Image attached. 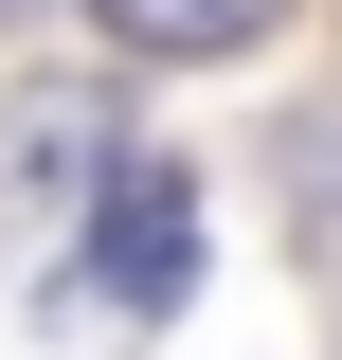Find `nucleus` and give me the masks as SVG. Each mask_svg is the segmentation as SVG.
I'll use <instances>...</instances> for the list:
<instances>
[{"label": "nucleus", "mask_w": 342, "mask_h": 360, "mask_svg": "<svg viewBox=\"0 0 342 360\" xmlns=\"http://www.w3.org/2000/svg\"><path fill=\"white\" fill-rule=\"evenodd\" d=\"M72 217H90V270H72L90 324H163L180 288H198V180L180 162H127V144H108V180H90Z\"/></svg>", "instance_id": "obj_1"}, {"label": "nucleus", "mask_w": 342, "mask_h": 360, "mask_svg": "<svg viewBox=\"0 0 342 360\" xmlns=\"http://www.w3.org/2000/svg\"><path fill=\"white\" fill-rule=\"evenodd\" d=\"M0 162H18V198H37V217H72L90 180H108V108H90V90H54V108H18V144H0Z\"/></svg>", "instance_id": "obj_2"}, {"label": "nucleus", "mask_w": 342, "mask_h": 360, "mask_svg": "<svg viewBox=\"0 0 342 360\" xmlns=\"http://www.w3.org/2000/svg\"><path fill=\"white\" fill-rule=\"evenodd\" d=\"M90 18H108L127 54H253L289 0H90Z\"/></svg>", "instance_id": "obj_3"}, {"label": "nucleus", "mask_w": 342, "mask_h": 360, "mask_svg": "<svg viewBox=\"0 0 342 360\" xmlns=\"http://www.w3.org/2000/svg\"><path fill=\"white\" fill-rule=\"evenodd\" d=\"M289 180H306V217H342V108H306V127H289Z\"/></svg>", "instance_id": "obj_4"}]
</instances>
